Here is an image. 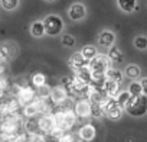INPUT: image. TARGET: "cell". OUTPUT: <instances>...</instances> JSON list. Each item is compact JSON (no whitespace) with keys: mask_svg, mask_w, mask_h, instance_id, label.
<instances>
[{"mask_svg":"<svg viewBox=\"0 0 147 142\" xmlns=\"http://www.w3.org/2000/svg\"><path fill=\"white\" fill-rule=\"evenodd\" d=\"M88 64V61L84 58V55H82V52L80 51V52H75L71 58H69V67H71V70L74 71V73H77L78 70H81L84 65H87Z\"/></svg>","mask_w":147,"mask_h":142,"instance_id":"11","label":"cell"},{"mask_svg":"<svg viewBox=\"0 0 147 142\" xmlns=\"http://www.w3.org/2000/svg\"><path fill=\"white\" fill-rule=\"evenodd\" d=\"M22 113H23V116H25L26 119H29V117H36V116L39 115V109H38L33 103H29V104L23 106Z\"/></svg>","mask_w":147,"mask_h":142,"instance_id":"20","label":"cell"},{"mask_svg":"<svg viewBox=\"0 0 147 142\" xmlns=\"http://www.w3.org/2000/svg\"><path fill=\"white\" fill-rule=\"evenodd\" d=\"M74 110L78 115L80 119H88L92 117V103L85 99V97H80L77 99L75 104H74Z\"/></svg>","mask_w":147,"mask_h":142,"instance_id":"4","label":"cell"},{"mask_svg":"<svg viewBox=\"0 0 147 142\" xmlns=\"http://www.w3.org/2000/svg\"><path fill=\"white\" fill-rule=\"evenodd\" d=\"M0 89H2V96H5V94L9 91V89H10L9 81H7V79H6L5 74L2 76V81H0Z\"/></svg>","mask_w":147,"mask_h":142,"instance_id":"31","label":"cell"},{"mask_svg":"<svg viewBox=\"0 0 147 142\" xmlns=\"http://www.w3.org/2000/svg\"><path fill=\"white\" fill-rule=\"evenodd\" d=\"M2 46H5L6 48V51H7V54H9V57L12 58V57H15L16 55V52H18V49H16V46H15V44H3Z\"/></svg>","mask_w":147,"mask_h":142,"instance_id":"32","label":"cell"},{"mask_svg":"<svg viewBox=\"0 0 147 142\" xmlns=\"http://www.w3.org/2000/svg\"><path fill=\"white\" fill-rule=\"evenodd\" d=\"M45 2H55V0H45Z\"/></svg>","mask_w":147,"mask_h":142,"instance_id":"35","label":"cell"},{"mask_svg":"<svg viewBox=\"0 0 147 142\" xmlns=\"http://www.w3.org/2000/svg\"><path fill=\"white\" fill-rule=\"evenodd\" d=\"M114 42H115V33L108 31V29L102 31L98 35V44L101 46H104V48H111L114 45Z\"/></svg>","mask_w":147,"mask_h":142,"instance_id":"12","label":"cell"},{"mask_svg":"<svg viewBox=\"0 0 147 142\" xmlns=\"http://www.w3.org/2000/svg\"><path fill=\"white\" fill-rule=\"evenodd\" d=\"M131 93L128 91V90H121L118 94H117V97H115V100L118 102V104L125 110V107H127V104L130 103V100H131Z\"/></svg>","mask_w":147,"mask_h":142,"instance_id":"16","label":"cell"},{"mask_svg":"<svg viewBox=\"0 0 147 142\" xmlns=\"http://www.w3.org/2000/svg\"><path fill=\"white\" fill-rule=\"evenodd\" d=\"M104 109H105V116L110 119V120H118L124 112V109L118 104V102L115 99H110L105 104H104Z\"/></svg>","mask_w":147,"mask_h":142,"instance_id":"6","label":"cell"},{"mask_svg":"<svg viewBox=\"0 0 147 142\" xmlns=\"http://www.w3.org/2000/svg\"><path fill=\"white\" fill-rule=\"evenodd\" d=\"M141 84H143V91H144V94H147V77L141 80Z\"/></svg>","mask_w":147,"mask_h":142,"instance_id":"34","label":"cell"},{"mask_svg":"<svg viewBox=\"0 0 147 142\" xmlns=\"http://www.w3.org/2000/svg\"><path fill=\"white\" fill-rule=\"evenodd\" d=\"M105 76H107L108 79H113V80L118 81V83H123V81H124V74L121 73L118 68H114V67L108 68V71L105 73Z\"/></svg>","mask_w":147,"mask_h":142,"instance_id":"21","label":"cell"},{"mask_svg":"<svg viewBox=\"0 0 147 142\" xmlns=\"http://www.w3.org/2000/svg\"><path fill=\"white\" fill-rule=\"evenodd\" d=\"M134 46L137 48V49H147V38L146 36H136L134 38Z\"/></svg>","mask_w":147,"mask_h":142,"instance_id":"28","label":"cell"},{"mask_svg":"<svg viewBox=\"0 0 147 142\" xmlns=\"http://www.w3.org/2000/svg\"><path fill=\"white\" fill-rule=\"evenodd\" d=\"M88 64L92 70V73H101V74H105L108 68L113 67L111 65L113 61L110 59L108 55H104V54H97V57H94Z\"/></svg>","mask_w":147,"mask_h":142,"instance_id":"2","label":"cell"},{"mask_svg":"<svg viewBox=\"0 0 147 142\" xmlns=\"http://www.w3.org/2000/svg\"><path fill=\"white\" fill-rule=\"evenodd\" d=\"M23 128L29 132V133H36V132H40V128H39V122L38 119L35 120V117H29L25 120L23 123Z\"/></svg>","mask_w":147,"mask_h":142,"instance_id":"18","label":"cell"},{"mask_svg":"<svg viewBox=\"0 0 147 142\" xmlns=\"http://www.w3.org/2000/svg\"><path fill=\"white\" fill-rule=\"evenodd\" d=\"M46 33V29H45V23L43 20H36L30 25V35L35 36V38H42L43 35Z\"/></svg>","mask_w":147,"mask_h":142,"instance_id":"14","label":"cell"},{"mask_svg":"<svg viewBox=\"0 0 147 142\" xmlns=\"http://www.w3.org/2000/svg\"><path fill=\"white\" fill-rule=\"evenodd\" d=\"M78 135L82 139V142H91L95 139L97 135V129L92 123H84L80 129H78Z\"/></svg>","mask_w":147,"mask_h":142,"instance_id":"9","label":"cell"},{"mask_svg":"<svg viewBox=\"0 0 147 142\" xmlns=\"http://www.w3.org/2000/svg\"><path fill=\"white\" fill-rule=\"evenodd\" d=\"M68 99H71V97H69V93H68V90H66V87L63 84H59V86L52 87L51 100L56 106H68Z\"/></svg>","mask_w":147,"mask_h":142,"instance_id":"5","label":"cell"},{"mask_svg":"<svg viewBox=\"0 0 147 142\" xmlns=\"http://www.w3.org/2000/svg\"><path fill=\"white\" fill-rule=\"evenodd\" d=\"M68 16L74 22L82 20L87 16V8H85V5H82V3H74L69 8V10H68Z\"/></svg>","mask_w":147,"mask_h":142,"instance_id":"8","label":"cell"},{"mask_svg":"<svg viewBox=\"0 0 147 142\" xmlns=\"http://www.w3.org/2000/svg\"><path fill=\"white\" fill-rule=\"evenodd\" d=\"M117 5L125 13H131V12H134L137 9V2L136 0H117Z\"/></svg>","mask_w":147,"mask_h":142,"instance_id":"15","label":"cell"},{"mask_svg":"<svg viewBox=\"0 0 147 142\" xmlns=\"http://www.w3.org/2000/svg\"><path fill=\"white\" fill-rule=\"evenodd\" d=\"M108 57H110V59L113 61V62H121L123 61V52H121V49L118 48V46H111L110 48V51H108V54H107Z\"/></svg>","mask_w":147,"mask_h":142,"instance_id":"22","label":"cell"},{"mask_svg":"<svg viewBox=\"0 0 147 142\" xmlns=\"http://www.w3.org/2000/svg\"><path fill=\"white\" fill-rule=\"evenodd\" d=\"M36 96H38V90L33 89V86H22V89L18 94V99L20 100V103L23 106H26V104L32 103Z\"/></svg>","mask_w":147,"mask_h":142,"instance_id":"7","label":"cell"},{"mask_svg":"<svg viewBox=\"0 0 147 142\" xmlns=\"http://www.w3.org/2000/svg\"><path fill=\"white\" fill-rule=\"evenodd\" d=\"M43 23H45L46 35H49V36H56L63 29V20L58 15H49V16H46L43 19Z\"/></svg>","mask_w":147,"mask_h":142,"instance_id":"3","label":"cell"},{"mask_svg":"<svg viewBox=\"0 0 147 142\" xmlns=\"http://www.w3.org/2000/svg\"><path fill=\"white\" fill-rule=\"evenodd\" d=\"M30 83L35 89H39V87L46 84V76L43 73H35L30 76Z\"/></svg>","mask_w":147,"mask_h":142,"instance_id":"17","label":"cell"},{"mask_svg":"<svg viewBox=\"0 0 147 142\" xmlns=\"http://www.w3.org/2000/svg\"><path fill=\"white\" fill-rule=\"evenodd\" d=\"M38 122H39L40 132H43V133H49L56 126V120H55V117H53L52 113L51 115H40L39 119H38Z\"/></svg>","mask_w":147,"mask_h":142,"instance_id":"10","label":"cell"},{"mask_svg":"<svg viewBox=\"0 0 147 142\" xmlns=\"http://www.w3.org/2000/svg\"><path fill=\"white\" fill-rule=\"evenodd\" d=\"M125 76H127L128 79H131V80H136V79H138V77L141 76V70H140L138 65L130 64V65H127V68H125Z\"/></svg>","mask_w":147,"mask_h":142,"instance_id":"19","label":"cell"},{"mask_svg":"<svg viewBox=\"0 0 147 142\" xmlns=\"http://www.w3.org/2000/svg\"><path fill=\"white\" fill-rule=\"evenodd\" d=\"M36 90H38V94H39L40 97H45V99H49V97H51L52 87H51V86H48V83H46L45 86H42V87L36 89Z\"/></svg>","mask_w":147,"mask_h":142,"instance_id":"29","label":"cell"},{"mask_svg":"<svg viewBox=\"0 0 147 142\" xmlns=\"http://www.w3.org/2000/svg\"><path fill=\"white\" fill-rule=\"evenodd\" d=\"M82 139L80 138V135H78V132L77 133H74V132H66L63 136H61L59 139H58V142H81Z\"/></svg>","mask_w":147,"mask_h":142,"instance_id":"25","label":"cell"},{"mask_svg":"<svg viewBox=\"0 0 147 142\" xmlns=\"http://www.w3.org/2000/svg\"><path fill=\"white\" fill-rule=\"evenodd\" d=\"M120 87H121V83H118V81H115V80H113V79H108L107 77V80H105V83H104V90H105V93L110 96V97H113V99H115L117 97V94L121 91L120 90Z\"/></svg>","mask_w":147,"mask_h":142,"instance_id":"13","label":"cell"},{"mask_svg":"<svg viewBox=\"0 0 147 142\" xmlns=\"http://www.w3.org/2000/svg\"><path fill=\"white\" fill-rule=\"evenodd\" d=\"M75 38H74L72 35H63L62 36V45L66 46V48H72L74 45H75Z\"/></svg>","mask_w":147,"mask_h":142,"instance_id":"30","label":"cell"},{"mask_svg":"<svg viewBox=\"0 0 147 142\" xmlns=\"http://www.w3.org/2000/svg\"><path fill=\"white\" fill-rule=\"evenodd\" d=\"M125 112L134 117H140V116L146 115L147 113V94L133 96L130 103L125 107Z\"/></svg>","mask_w":147,"mask_h":142,"instance_id":"1","label":"cell"},{"mask_svg":"<svg viewBox=\"0 0 147 142\" xmlns=\"http://www.w3.org/2000/svg\"><path fill=\"white\" fill-rule=\"evenodd\" d=\"M128 91L131 93V96H141V94H144L141 81H136V80H133V81L130 83V86H128Z\"/></svg>","mask_w":147,"mask_h":142,"instance_id":"24","label":"cell"},{"mask_svg":"<svg viewBox=\"0 0 147 142\" xmlns=\"http://www.w3.org/2000/svg\"><path fill=\"white\" fill-rule=\"evenodd\" d=\"M81 52H82L84 58H85L88 62H90L94 57H97V54H98L97 48H95V46H92V45H85V46L81 49Z\"/></svg>","mask_w":147,"mask_h":142,"instance_id":"23","label":"cell"},{"mask_svg":"<svg viewBox=\"0 0 147 142\" xmlns=\"http://www.w3.org/2000/svg\"><path fill=\"white\" fill-rule=\"evenodd\" d=\"M0 3H2V8L5 10L12 12L19 6V0H0Z\"/></svg>","mask_w":147,"mask_h":142,"instance_id":"27","label":"cell"},{"mask_svg":"<svg viewBox=\"0 0 147 142\" xmlns=\"http://www.w3.org/2000/svg\"><path fill=\"white\" fill-rule=\"evenodd\" d=\"M0 58H2V62H6V59H7V58H10L5 46H2V51H0Z\"/></svg>","mask_w":147,"mask_h":142,"instance_id":"33","label":"cell"},{"mask_svg":"<svg viewBox=\"0 0 147 142\" xmlns=\"http://www.w3.org/2000/svg\"><path fill=\"white\" fill-rule=\"evenodd\" d=\"M105 115V109L101 103H92V117L94 119H101Z\"/></svg>","mask_w":147,"mask_h":142,"instance_id":"26","label":"cell"}]
</instances>
